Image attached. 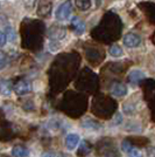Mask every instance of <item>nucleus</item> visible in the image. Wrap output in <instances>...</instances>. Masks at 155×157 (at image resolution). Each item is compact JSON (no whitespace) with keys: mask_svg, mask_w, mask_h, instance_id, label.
Listing matches in <instances>:
<instances>
[{"mask_svg":"<svg viewBox=\"0 0 155 157\" xmlns=\"http://www.w3.org/2000/svg\"><path fill=\"white\" fill-rule=\"evenodd\" d=\"M72 11V6H71V1L70 0H67L64 1L62 5H59L58 8L55 12V17L58 21H64V20L69 19Z\"/></svg>","mask_w":155,"mask_h":157,"instance_id":"obj_1","label":"nucleus"},{"mask_svg":"<svg viewBox=\"0 0 155 157\" xmlns=\"http://www.w3.org/2000/svg\"><path fill=\"white\" fill-rule=\"evenodd\" d=\"M124 45L128 48H135L141 44V38L135 33H128L124 36Z\"/></svg>","mask_w":155,"mask_h":157,"instance_id":"obj_2","label":"nucleus"},{"mask_svg":"<svg viewBox=\"0 0 155 157\" xmlns=\"http://www.w3.org/2000/svg\"><path fill=\"white\" fill-rule=\"evenodd\" d=\"M14 92L18 95H26L32 92V85H31V82H28L26 80H21L14 86Z\"/></svg>","mask_w":155,"mask_h":157,"instance_id":"obj_3","label":"nucleus"},{"mask_svg":"<svg viewBox=\"0 0 155 157\" xmlns=\"http://www.w3.org/2000/svg\"><path fill=\"white\" fill-rule=\"evenodd\" d=\"M78 143H79V135L78 134L70 132V134L67 135V137H65V147H67L68 150H75Z\"/></svg>","mask_w":155,"mask_h":157,"instance_id":"obj_4","label":"nucleus"},{"mask_svg":"<svg viewBox=\"0 0 155 157\" xmlns=\"http://www.w3.org/2000/svg\"><path fill=\"white\" fill-rule=\"evenodd\" d=\"M71 28L74 29V32L76 33L77 35H82V34L85 32V29H86L83 20H81L79 18H77V17H74V18L71 19Z\"/></svg>","mask_w":155,"mask_h":157,"instance_id":"obj_5","label":"nucleus"},{"mask_svg":"<svg viewBox=\"0 0 155 157\" xmlns=\"http://www.w3.org/2000/svg\"><path fill=\"white\" fill-rule=\"evenodd\" d=\"M67 29L64 27L61 26H54L49 29V38L52 40H61L65 36Z\"/></svg>","mask_w":155,"mask_h":157,"instance_id":"obj_6","label":"nucleus"},{"mask_svg":"<svg viewBox=\"0 0 155 157\" xmlns=\"http://www.w3.org/2000/svg\"><path fill=\"white\" fill-rule=\"evenodd\" d=\"M112 95H114L116 98H121L127 94V87L124 83H114L111 88Z\"/></svg>","mask_w":155,"mask_h":157,"instance_id":"obj_7","label":"nucleus"},{"mask_svg":"<svg viewBox=\"0 0 155 157\" xmlns=\"http://www.w3.org/2000/svg\"><path fill=\"white\" fill-rule=\"evenodd\" d=\"M12 156L13 157H28L29 156V150L26 147L22 145H15L12 149Z\"/></svg>","mask_w":155,"mask_h":157,"instance_id":"obj_8","label":"nucleus"},{"mask_svg":"<svg viewBox=\"0 0 155 157\" xmlns=\"http://www.w3.org/2000/svg\"><path fill=\"white\" fill-rule=\"evenodd\" d=\"M142 78H145V74L141 71H139V69L132 71L128 75V81L131 83H138V82L141 81Z\"/></svg>","mask_w":155,"mask_h":157,"instance_id":"obj_9","label":"nucleus"},{"mask_svg":"<svg viewBox=\"0 0 155 157\" xmlns=\"http://www.w3.org/2000/svg\"><path fill=\"white\" fill-rule=\"evenodd\" d=\"M75 4L81 11H86L91 7V0H75Z\"/></svg>","mask_w":155,"mask_h":157,"instance_id":"obj_10","label":"nucleus"},{"mask_svg":"<svg viewBox=\"0 0 155 157\" xmlns=\"http://www.w3.org/2000/svg\"><path fill=\"white\" fill-rule=\"evenodd\" d=\"M90 150H91V145L90 144H88V142L83 141L82 144H81V149H79V151H78V155L82 157H84L85 155H88V154L90 152Z\"/></svg>","mask_w":155,"mask_h":157,"instance_id":"obj_11","label":"nucleus"},{"mask_svg":"<svg viewBox=\"0 0 155 157\" xmlns=\"http://www.w3.org/2000/svg\"><path fill=\"white\" fill-rule=\"evenodd\" d=\"M123 48L118 45H114L110 48V55H112L113 58H119L123 55Z\"/></svg>","mask_w":155,"mask_h":157,"instance_id":"obj_12","label":"nucleus"},{"mask_svg":"<svg viewBox=\"0 0 155 157\" xmlns=\"http://www.w3.org/2000/svg\"><path fill=\"white\" fill-rule=\"evenodd\" d=\"M5 35H6V40H8L9 42H14V41H15L16 35H15V32H14V29L12 27H7Z\"/></svg>","mask_w":155,"mask_h":157,"instance_id":"obj_13","label":"nucleus"},{"mask_svg":"<svg viewBox=\"0 0 155 157\" xmlns=\"http://www.w3.org/2000/svg\"><path fill=\"white\" fill-rule=\"evenodd\" d=\"M128 157H142V154L139 149L132 148V149L128 151Z\"/></svg>","mask_w":155,"mask_h":157,"instance_id":"obj_14","label":"nucleus"},{"mask_svg":"<svg viewBox=\"0 0 155 157\" xmlns=\"http://www.w3.org/2000/svg\"><path fill=\"white\" fill-rule=\"evenodd\" d=\"M121 147H123V150L125 151V152H128L133 147H132V144H131V142L129 141H127V140H125V141H123V143H121Z\"/></svg>","mask_w":155,"mask_h":157,"instance_id":"obj_15","label":"nucleus"},{"mask_svg":"<svg viewBox=\"0 0 155 157\" xmlns=\"http://www.w3.org/2000/svg\"><path fill=\"white\" fill-rule=\"evenodd\" d=\"M6 63H7L6 56H5V55H4L2 53H0V71L5 68V66H6Z\"/></svg>","mask_w":155,"mask_h":157,"instance_id":"obj_16","label":"nucleus"},{"mask_svg":"<svg viewBox=\"0 0 155 157\" xmlns=\"http://www.w3.org/2000/svg\"><path fill=\"white\" fill-rule=\"evenodd\" d=\"M6 35L2 31H0V47H2L5 44H6Z\"/></svg>","mask_w":155,"mask_h":157,"instance_id":"obj_17","label":"nucleus"},{"mask_svg":"<svg viewBox=\"0 0 155 157\" xmlns=\"http://www.w3.org/2000/svg\"><path fill=\"white\" fill-rule=\"evenodd\" d=\"M42 157H56V156H55V154H54V152L48 151V152H45V154L42 155Z\"/></svg>","mask_w":155,"mask_h":157,"instance_id":"obj_18","label":"nucleus"}]
</instances>
